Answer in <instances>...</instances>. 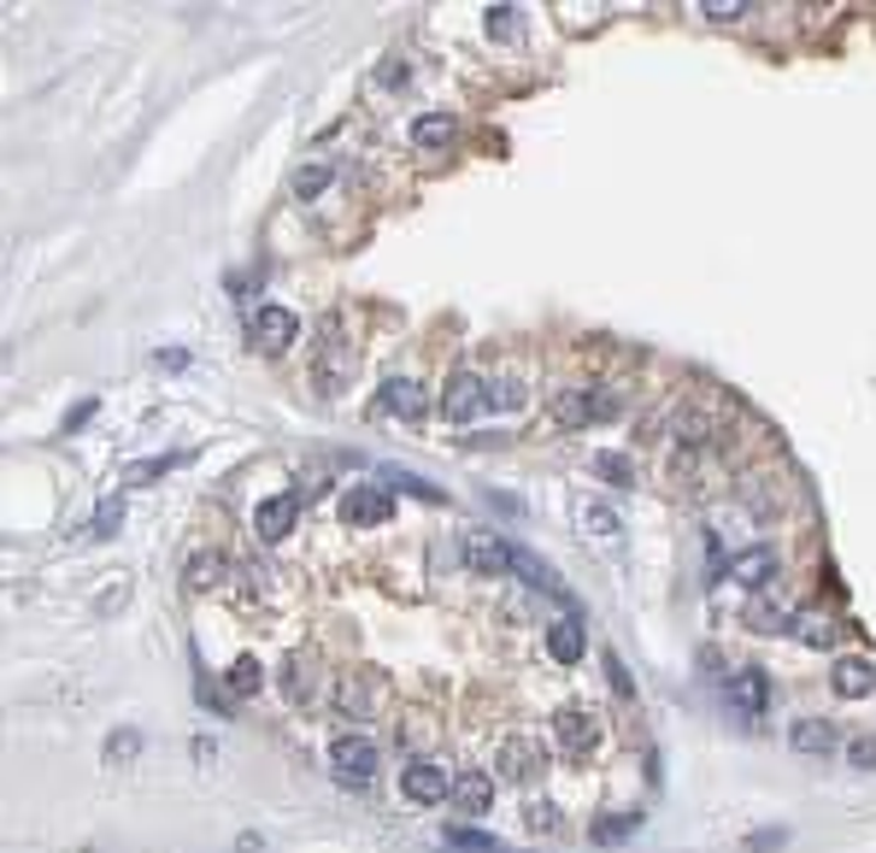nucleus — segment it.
<instances>
[{"instance_id": "nucleus-37", "label": "nucleus", "mask_w": 876, "mask_h": 853, "mask_svg": "<svg viewBox=\"0 0 876 853\" xmlns=\"http://www.w3.org/2000/svg\"><path fill=\"white\" fill-rule=\"evenodd\" d=\"M847 765L853 772H876V736H853L847 742Z\"/></svg>"}, {"instance_id": "nucleus-6", "label": "nucleus", "mask_w": 876, "mask_h": 853, "mask_svg": "<svg viewBox=\"0 0 876 853\" xmlns=\"http://www.w3.org/2000/svg\"><path fill=\"white\" fill-rule=\"evenodd\" d=\"M724 707L735 712V719L759 724V712L770 707V677L759 671V665H742V671H724Z\"/></svg>"}, {"instance_id": "nucleus-9", "label": "nucleus", "mask_w": 876, "mask_h": 853, "mask_svg": "<svg viewBox=\"0 0 876 853\" xmlns=\"http://www.w3.org/2000/svg\"><path fill=\"white\" fill-rule=\"evenodd\" d=\"M494 777L512 783V789H529V783L541 777V747L529 736H506L501 742V759H494Z\"/></svg>"}, {"instance_id": "nucleus-22", "label": "nucleus", "mask_w": 876, "mask_h": 853, "mask_svg": "<svg viewBox=\"0 0 876 853\" xmlns=\"http://www.w3.org/2000/svg\"><path fill=\"white\" fill-rule=\"evenodd\" d=\"M582 647H589V636H582V624H577V619H559L554 630H547V654H554L559 665H577V659H582Z\"/></svg>"}, {"instance_id": "nucleus-8", "label": "nucleus", "mask_w": 876, "mask_h": 853, "mask_svg": "<svg viewBox=\"0 0 876 853\" xmlns=\"http://www.w3.org/2000/svg\"><path fill=\"white\" fill-rule=\"evenodd\" d=\"M295 336H300V318L288 313V306H260V313L248 318V341L260 353H283Z\"/></svg>"}, {"instance_id": "nucleus-18", "label": "nucleus", "mask_w": 876, "mask_h": 853, "mask_svg": "<svg viewBox=\"0 0 876 853\" xmlns=\"http://www.w3.org/2000/svg\"><path fill=\"white\" fill-rule=\"evenodd\" d=\"M788 747H795V754H835L841 736H835L830 719H812V712H806V719L788 724Z\"/></svg>"}, {"instance_id": "nucleus-28", "label": "nucleus", "mask_w": 876, "mask_h": 853, "mask_svg": "<svg viewBox=\"0 0 876 853\" xmlns=\"http://www.w3.org/2000/svg\"><path fill=\"white\" fill-rule=\"evenodd\" d=\"M225 682H230V695H236V701L260 695V682H265V677H260V659H236L230 671H225Z\"/></svg>"}, {"instance_id": "nucleus-5", "label": "nucleus", "mask_w": 876, "mask_h": 853, "mask_svg": "<svg viewBox=\"0 0 876 853\" xmlns=\"http://www.w3.org/2000/svg\"><path fill=\"white\" fill-rule=\"evenodd\" d=\"M394 518V494L383 483H353L341 489V524L348 531H376V524Z\"/></svg>"}, {"instance_id": "nucleus-21", "label": "nucleus", "mask_w": 876, "mask_h": 853, "mask_svg": "<svg viewBox=\"0 0 876 853\" xmlns=\"http://www.w3.org/2000/svg\"><path fill=\"white\" fill-rule=\"evenodd\" d=\"M412 142H418L424 153H448L459 142V118L453 112H424L418 124H412Z\"/></svg>"}, {"instance_id": "nucleus-1", "label": "nucleus", "mask_w": 876, "mask_h": 853, "mask_svg": "<svg viewBox=\"0 0 876 853\" xmlns=\"http://www.w3.org/2000/svg\"><path fill=\"white\" fill-rule=\"evenodd\" d=\"M624 413V395L606 383H582V389H559L554 395V418L565 430H582V424H612Z\"/></svg>"}, {"instance_id": "nucleus-32", "label": "nucleus", "mask_w": 876, "mask_h": 853, "mask_svg": "<svg viewBox=\"0 0 876 853\" xmlns=\"http://www.w3.org/2000/svg\"><path fill=\"white\" fill-rule=\"evenodd\" d=\"M142 754V730H112L107 736V765H130Z\"/></svg>"}, {"instance_id": "nucleus-23", "label": "nucleus", "mask_w": 876, "mask_h": 853, "mask_svg": "<svg viewBox=\"0 0 876 853\" xmlns=\"http://www.w3.org/2000/svg\"><path fill=\"white\" fill-rule=\"evenodd\" d=\"M788 636L830 654V647H841V624H835V619H788Z\"/></svg>"}, {"instance_id": "nucleus-2", "label": "nucleus", "mask_w": 876, "mask_h": 853, "mask_svg": "<svg viewBox=\"0 0 876 853\" xmlns=\"http://www.w3.org/2000/svg\"><path fill=\"white\" fill-rule=\"evenodd\" d=\"M330 707L341 712V719H353V724L376 719V707H383V677H376L371 665H348V671H336Z\"/></svg>"}, {"instance_id": "nucleus-41", "label": "nucleus", "mask_w": 876, "mask_h": 853, "mask_svg": "<svg viewBox=\"0 0 876 853\" xmlns=\"http://www.w3.org/2000/svg\"><path fill=\"white\" fill-rule=\"evenodd\" d=\"M89 418H95V401H77L72 413H65V436H72V430H83Z\"/></svg>"}, {"instance_id": "nucleus-25", "label": "nucleus", "mask_w": 876, "mask_h": 853, "mask_svg": "<svg viewBox=\"0 0 876 853\" xmlns=\"http://www.w3.org/2000/svg\"><path fill=\"white\" fill-rule=\"evenodd\" d=\"M518 577H524V583L536 589V594H547V601H565V583H559V577L547 571V566H541V559L529 554V548H518Z\"/></svg>"}, {"instance_id": "nucleus-24", "label": "nucleus", "mask_w": 876, "mask_h": 853, "mask_svg": "<svg viewBox=\"0 0 876 853\" xmlns=\"http://www.w3.org/2000/svg\"><path fill=\"white\" fill-rule=\"evenodd\" d=\"M448 847L453 853H518V847H506L501 835H489V830H477V824H453L448 830Z\"/></svg>"}, {"instance_id": "nucleus-12", "label": "nucleus", "mask_w": 876, "mask_h": 853, "mask_svg": "<svg viewBox=\"0 0 876 853\" xmlns=\"http://www.w3.org/2000/svg\"><path fill=\"white\" fill-rule=\"evenodd\" d=\"M401 789H406L412 807H436V800H448V795H453V777L441 772L436 759H412L406 772H401Z\"/></svg>"}, {"instance_id": "nucleus-36", "label": "nucleus", "mask_w": 876, "mask_h": 853, "mask_svg": "<svg viewBox=\"0 0 876 853\" xmlns=\"http://www.w3.org/2000/svg\"><path fill=\"white\" fill-rule=\"evenodd\" d=\"M524 824H529V830H541V835H554V830H565V818H559V807H547V800H536V807L524 812Z\"/></svg>"}, {"instance_id": "nucleus-13", "label": "nucleus", "mask_w": 876, "mask_h": 853, "mask_svg": "<svg viewBox=\"0 0 876 853\" xmlns=\"http://www.w3.org/2000/svg\"><path fill=\"white\" fill-rule=\"evenodd\" d=\"M571 518H577V531L589 536V542H617V536H624V518H617L612 501H600V494H577Z\"/></svg>"}, {"instance_id": "nucleus-16", "label": "nucleus", "mask_w": 876, "mask_h": 853, "mask_svg": "<svg viewBox=\"0 0 876 853\" xmlns=\"http://www.w3.org/2000/svg\"><path fill=\"white\" fill-rule=\"evenodd\" d=\"M830 689H835V695H847V701L870 695V689H876V659H870V654H847V659H835Z\"/></svg>"}, {"instance_id": "nucleus-39", "label": "nucleus", "mask_w": 876, "mask_h": 853, "mask_svg": "<svg viewBox=\"0 0 876 853\" xmlns=\"http://www.w3.org/2000/svg\"><path fill=\"white\" fill-rule=\"evenodd\" d=\"M177 466H183V453H160V459H147V466H130V483H147V477L177 471Z\"/></svg>"}, {"instance_id": "nucleus-33", "label": "nucleus", "mask_w": 876, "mask_h": 853, "mask_svg": "<svg viewBox=\"0 0 876 853\" xmlns=\"http://www.w3.org/2000/svg\"><path fill=\"white\" fill-rule=\"evenodd\" d=\"M635 824H642V812H624V818H600V824H594V842H600V847H612V842H624V835H629Z\"/></svg>"}, {"instance_id": "nucleus-19", "label": "nucleus", "mask_w": 876, "mask_h": 853, "mask_svg": "<svg viewBox=\"0 0 876 853\" xmlns=\"http://www.w3.org/2000/svg\"><path fill=\"white\" fill-rule=\"evenodd\" d=\"M724 577H735L742 589H770V577H777V554H770V548H747V554L730 559Z\"/></svg>"}, {"instance_id": "nucleus-15", "label": "nucleus", "mask_w": 876, "mask_h": 853, "mask_svg": "<svg viewBox=\"0 0 876 853\" xmlns=\"http://www.w3.org/2000/svg\"><path fill=\"white\" fill-rule=\"evenodd\" d=\"M494 789H501V777H494V772H477V765H471V772L453 777V807L471 812V818H483V812L494 807Z\"/></svg>"}, {"instance_id": "nucleus-31", "label": "nucleus", "mask_w": 876, "mask_h": 853, "mask_svg": "<svg viewBox=\"0 0 876 853\" xmlns=\"http://www.w3.org/2000/svg\"><path fill=\"white\" fill-rule=\"evenodd\" d=\"M277 682H283L288 701H306V689H313V682H306V654H288L283 671H277Z\"/></svg>"}, {"instance_id": "nucleus-40", "label": "nucleus", "mask_w": 876, "mask_h": 853, "mask_svg": "<svg viewBox=\"0 0 876 853\" xmlns=\"http://www.w3.org/2000/svg\"><path fill=\"white\" fill-rule=\"evenodd\" d=\"M606 682H612L617 695H624V701L635 695V682H629V671H624V659H617V654H606Z\"/></svg>"}, {"instance_id": "nucleus-3", "label": "nucleus", "mask_w": 876, "mask_h": 853, "mask_svg": "<svg viewBox=\"0 0 876 853\" xmlns=\"http://www.w3.org/2000/svg\"><path fill=\"white\" fill-rule=\"evenodd\" d=\"M459 559H466L471 577H512L518 571V548L494 531H466L459 536Z\"/></svg>"}, {"instance_id": "nucleus-10", "label": "nucleus", "mask_w": 876, "mask_h": 853, "mask_svg": "<svg viewBox=\"0 0 876 853\" xmlns=\"http://www.w3.org/2000/svg\"><path fill=\"white\" fill-rule=\"evenodd\" d=\"M554 742H559L565 759H589L594 747H600V719H594V712H582V707L559 712V719H554Z\"/></svg>"}, {"instance_id": "nucleus-30", "label": "nucleus", "mask_w": 876, "mask_h": 853, "mask_svg": "<svg viewBox=\"0 0 876 853\" xmlns=\"http://www.w3.org/2000/svg\"><path fill=\"white\" fill-rule=\"evenodd\" d=\"M330 177H336V165H306V171H295V200H318L324 189H330Z\"/></svg>"}, {"instance_id": "nucleus-11", "label": "nucleus", "mask_w": 876, "mask_h": 853, "mask_svg": "<svg viewBox=\"0 0 876 853\" xmlns=\"http://www.w3.org/2000/svg\"><path fill=\"white\" fill-rule=\"evenodd\" d=\"M483 406H494L483 371H459V378L448 383V395H441V413H448L453 424H471L477 413H483Z\"/></svg>"}, {"instance_id": "nucleus-4", "label": "nucleus", "mask_w": 876, "mask_h": 853, "mask_svg": "<svg viewBox=\"0 0 876 853\" xmlns=\"http://www.w3.org/2000/svg\"><path fill=\"white\" fill-rule=\"evenodd\" d=\"M376 765H383V747H376L371 736H359V730H348V736H330V772L341 783H371Z\"/></svg>"}, {"instance_id": "nucleus-27", "label": "nucleus", "mask_w": 876, "mask_h": 853, "mask_svg": "<svg viewBox=\"0 0 876 853\" xmlns=\"http://www.w3.org/2000/svg\"><path fill=\"white\" fill-rule=\"evenodd\" d=\"M594 471L606 477L612 489H635V459L629 453H594Z\"/></svg>"}, {"instance_id": "nucleus-34", "label": "nucleus", "mask_w": 876, "mask_h": 853, "mask_svg": "<svg viewBox=\"0 0 876 853\" xmlns=\"http://www.w3.org/2000/svg\"><path fill=\"white\" fill-rule=\"evenodd\" d=\"M742 12H753L747 0H700V19H712V24H735Z\"/></svg>"}, {"instance_id": "nucleus-38", "label": "nucleus", "mask_w": 876, "mask_h": 853, "mask_svg": "<svg viewBox=\"0 0 876 853\" xmlns=\"http://www.w3.org/2000/svg\"><path fill=\"white\" fill-rule=\"evenodd\" d=\"M383 483H394V489H406V494H424V501H441V489H429L424 477H412V471H383Z\"/></svg>"}, {"instance_id": "nucleus-7", "label": "nucleus", "mask_w": 876, "mask_h": 853, "mask_svg": "<svg viewBox=\"0 0 876 853\" xmlns=\"http://www.w3.org/2000/svg\"><path fill=\"white\" fill-rule=\"evenodd\" d=\"M313 378H318V395H341V389L353 383V348H348V336L324 330V348H318V360H313Z\"/></svg>"}, {"instance_id": "nucleus-29", "label": "nucleus", "mask_w": 876, "mask_h": 853, "mask_svg": "<svg viewBox=\"0 0 876 853\" xmlns=\"http://www.w3.org/2000/svg\"><path fill=\"white\" fill-rule=\"evenodd\" d=\"M124 601H130V577L112 571V583L95 594V619H112V612H124Z\"/></svg>"}, {"instance_id": "nucleus-20", "label": "nucleus", "mask_w": 876, "mask_h": 853, "mask_svg": "<svg viewBox=\"0 0 876 853\" xmlns=\"http://www.w3.org/2000/svg\"><path fill=\"white\" fill-rule=\"evenodd\" d=\"M230 577V559L225 554H212V548H200V554H188V566H183V583L195 589V594H212L218 583Z\"/></svg>"}, {"instance_id": "nucleus-35", "label": "nucleus", "mask_w": 876, "mask_h": 853, "mask_svg": "<svg viewBox=\"0 0 876 853\" xmlns=\"http://www.w3.org/2000/svg\"><path fill=\"white\" fill-rule=\"evenodd\" d=\"M483 30H489L494 42H512V36H518V12H512V7H489Z\"/></svg>"}, {"instance_id": "nucleus-42", "label": "nucleus", "mask_w": 876, "mask_h": 853, "mask_svg": "<svg viewBox=\"0 0 876 853\" xmlns=\"http://www.w3.org/2000/svg\"><path fill=\"white\" fill-rule=\"evenodd\" d=\"M383 83H388V89H394V83H406V65L388 59V65H383Z\"/></svg>"}, {"instance_id": "nucleus-14", "label": "nucleus", "mask_w": 876, "mask_h": 853, "mask_svg": "<svg viewBox=\"0 0 876 853\" xmlns=\"http://www.w3.org/2000/svg\"><path fill=\"white\" fill-rule=\"evenodd\" d=\"M295 518H300L295 494H271V501H260V512H253V531H260L265 548H277V542L295 531Z\"/></svg>"}, {"instance_id": "nucleus-26", "label": "nucleus", "mask_w": 876, "mask_h": 853, "mask_svg": "<svg viewBox=\"0 0 876 853\" xmlns=\"http://www.w3.org/2000/svg\"><path fill=\"white\" fill-rule=\"evenodd\" d=\"M118 524H124V501H100L89 518H83V536L107 542V536H118Z\"/></svg>"}, {"instance_id": "nucleus-17", "label": "nucleus", "mask_w": 876, "mask_h": 853, "mask_svg": "<svg viewBox=\"0 0 876 853\" xmlns=\"http://www.w3.org/2000/svg\"><path fill=\"white\" fill-rule=\"evenodd\" d=\"M376 413L388 418H424V389L412 378H388L383 389H376Z\"/></svg>"}]
</instances>
